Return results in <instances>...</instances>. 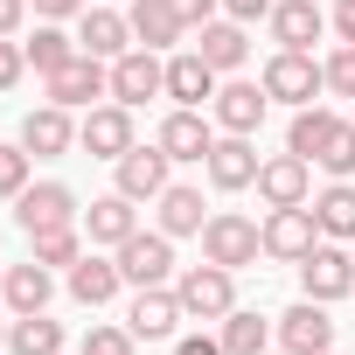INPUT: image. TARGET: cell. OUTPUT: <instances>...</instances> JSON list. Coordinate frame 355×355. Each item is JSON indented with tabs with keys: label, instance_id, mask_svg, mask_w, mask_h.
Returning a JSON list of instances; mask_svg holds the SVG:
<instances>
[{
	"label": "cell",
	"instance_id": "cell-1",
	"mask_svg": "<svg viewBox=\"0 0 355 355\" xmlns=\"http://www.w3.org/2000/svg\"><path fill=\"white\" fill-rule=\"evenodd\" d=\"M174 300H182L189 320H223V313L237 306V272L202 258V265H189L182 279H174Z\"/></svg>",
	"mask_w": 355,
	"mask_h": 355
},
{
	"label": "cell",
	"instance_id": "cell-2",
	"mask_svg": "<svg viewBox=\"0 0 355 355\" xmlns=\"http://www.w3.org/2000/svg\"><path fill=\"white\" fill-rule=\"evenodd\" d=\"M265 98L272 105H313L320 91H327V77H320V63L306 56V49H272V63H265Z\"/></svg>",
	"mask_w": 355,
	"mask_h": 355
},
{
	"label": "cell",
	"instance_id": "cell-3",
	"mask_svg": "<svg viewBox=\"0 0 355 355\" xmlns=\"http://www.w3.org/2000/svg\"><path fill=\"white\" fill-rule=\"evenodd\" d=\"M258 251H265V230L251 223V216H237V209H216L209 223H202V258L209 265H258Z\"/></svg>",
	"mask_w": 355,
	"mask_h": 355
},
{
	"label": "cell",
	"instance_id": "cell-4",
	"mask_svg": "<svg viewBox=\"0 0 355 355\" xmlns=\"http://www.w3.org/2000/svg\"><path fill=\"white\" fill-rule=\"evenodd\" d=\"M300 286H306V300H320V306L348 300V293H355V251H341L334 237H320V244L300 258Z\"/></svg>",
	"mask_w": 355,
	"mask_h": 355
},
{
	"label": "cell",
	"instance_id": "cell-5",
	"mask_svg": "<svg viewBox=\"0 0 355 355\" xmlns=\"http://www.w3.org/2000/svg\"><path fill=\"white\" fill-rule=\"evenodd\" d=\"M112 258H119V272H125V286H132V293H139V286H167V279H174V237H167V230H132Z\"/></svg>",
	"mask_w": 355,
	"mask_h": 355
},
{
	"label": "cell",
	"instance_id": "cell-6",
	"mask_svg": "<svg viewBox=\"0 0 355 355\" xmlns=\"http://www.w3.org/2000/svg\"><path fill=\"white\" fill-rule=\"evenodd\" d=\"M42 91H49V105H63V112H70V105H98V98H112V70H105V56H84V49H77L63 70L42 77Z\"/></svg>",
	"mask_w": 355,
	"mask_h": 355
},
{
	"label": "cell",
	"instance_id": "cell-7",
	"mask_svg": "<svg viewBox=\"0 0 355 355\" xmlns=\"http://www.w3.org/2000/svg\"><path fill=\"white\" fill-rule=\"evenodd\" d=\"M77 146L91 153V160H119V153H132L139 139H132V112L112 98V105H91L84 112V125H77Z\"/></svg>",
	"mask_w": 355,
	"mask_h": 355
},
{
	"label": "cell",
	"instance_id": "cell-8",
	"mask_svg": "<svg viewBox=\"0 0 355 355\" xmlns=\"http://www.w3.org/2000/svg\"><path fill=\"white\" fill-rule=\"evenodd\" d=\"M258 196H265V209H300V202H313V160L272 153V160L258 167Z\"/></svg>",
	"mask_w": 355,
	"mask_h": 355
},
{
	"label": "cell",
	"instance_id": "cell-9",
	"mask_svg": "<svg viewBox=\"0 0 355 355\" xmlns=\"http://www.w3.org/2000/svg\"><path fill=\"white\" fill-rule=\"evenodd\" d=\"M167 91V63H160V49H125L119 63H112V98L132 112V105H146V98H160Z\"/></svg>",
	"mask_w": 355,
	"mask_h": 355
},
{
	"label": "cell",
	"instance_id": "cell-10",
	"mask_svg": "<svg viewBox=\"0 0 355 355\" xmlns=\"http://www.w3.org/2000/svg\"><path fill=\"white\" fill-rule=\"evenodd\" d=\"M313 244H320L313 202H300V209H272V216H265V258H279V265H300Z\"/></svg>",
	"mask_w": 355,
	"mask_h": 355
},
{
	"label": "cell",
	"instance_id": "cell-11",
	"mask_svg": "<svg viewBox=\"0 0 355 355\" xmlns=\"http://www.w3.org/2000/svg\"><path fill=\"white\" fill-rule=\"evenodd\" d=\"M272 327H279V348H286V355H327V348H334V320H327V306H320V300L286 306Z\"/></svg>",
	"mask_w": 355,
	"mask_h": 355
},
{
	"label": "cell",
	"instance_id": "cell-12",
	"mask_svg": "<svg viewBox=\"0 0 355 355\" xmlns=\"http://www.w3.org/2000/svg\"><path fill=\"white\" fill-rule=\"evenodd\" d=\"M202 167H209V189L237 196V189H251V182H258V167H265V160H258L251 132H223V139L209 146V160H202Z\"/></svg>",
	"mask_w": 355,
	"mask_h": 355
},
{
	"label": "cell",
	"instance_id": "cell-13",
	"mask_svg": "<svg viewBox=\"0 0 355 355\" xmlns=\"http://www.w3.org/2000/svg\"><path fill=\"white\" fill-rule=\"evenodd\" d=\"M15 223H21V237L56 230V223H77V196H70L63 182H35V189L15 196Z\"/></svg>",
	"mask_w": 355,
	"mask_h": 355
},
{
	"label": "cell",
	"instance_id": "cell-14",
	"mask_svg": "<svg viewBox=\"0 0 355 355\" xmlns=\"http://www.w3.org/2000/svg\"><path fill=\"white\" fill-rule=\"evenodd\" d=\"M153 146H160L167 160H209V146H216V132H209V119H202L196 105H174V112L160 119V132H153Z\"/></svg>",
	"mask_w": 355,
	"mask_h": 355
},
{
	"label": "cell",
	"instance_id": "cell-15",
	"mask_svg": "<svg viewBox=\"0 0 355 355\" xmlns=\"http://www.w3.org/2000/svg\"><path fill=\"white\" fill-rule=\"evenodd\" d=\"M182 320H189V313H182V300H174V286H139V293H132V313H125V327H132L139 341H174Z\"/></svg>",
	"mask_w": 355,
	"mask_h": 355
},
{
	"label": "cell",
	"instance_id": "cell-16",
	"mask_svg": "<svg viewBox=\"0 0 355 355\" xmlns=\"http://www.w3.org/2000/svg\"><path fill=\"white\" fill-rule=\"evenodd\" d=\"M209 112H216V125H223V132H258V125H265V112H272V98H265V84L230 77V84H216Z\"/></svg>",
	"mask_w": 355,
	"mask_h": 355
},
{
	"label": "cell",
	"instance_id": "cell-17",
	"mask_svg": "<svg viewBox=\"0 0 355 355\" xmlns=\"http://www.w3.org/2000/svg\"><path fill=\"white\" fill-rule=\"evenodd\" d=\"M77 49H84V56L119 63V56H125V49H139V42H132V21H125L119 8H84V21H77Z\"/></svg>",
	"mask_w": 355,
	"mask_h": 355
},
{
	"label": "cell",
	"instance_id": "cell-18",
	"mask_svg": "<svg viewBox=\"0 0 355 355\" xmlns=\"http://www.w3.org/2000/svg\"><path fill=\"white\" fill-rule=\"evenodd\" d=\"M112 167H119V196H132V202H160L174 160H167L160 146H132V153H119Z\"/></svg>",
	"mask_w": 355,
	"mask_h": 355
},
{
	"label": "cell",
	"instance_id": "cell-19",
	"mask_svg": "<svg viewBox=\"0 0 355 355\" xmlns=\"http://www.w3.org/2000/svg\"><path fill=\"white\" fill-rule=\"evenodd\" d=\"M265 28H272L279 49H313V42L327 35V15L313 8V0H279V8L265 15Z\"/></svg>",
	"mask_w": 355,
	"mask_h": 355
},
{
	"label": "cell",
	"instance_id": "cell-20",
	"mask_svg": "<svg viewBox=\"0 0 355 355\" xmlns=\"http://www.w3.org/2000/svg\"><path fill=\"white\" fill-rule=\"evenodd\" d=\"M196 56H202L216 77L244 70V56H251V35H244V21H202V28H196Z\"/></svg>",
	"mask_w": 355,
	"mask_h": 355
},
{
	"label": "cell",
	"instance_id": "cell-21",
	"mask_svg": "<svg viewBox=\"0 0 355 355\" xmlns=\"http://www.w3.org/2000/svg\"><path fill=\"white\" fill-rule=\"evenodd\" d=\"M21 146H28L35 160H56V153H70V146H77V125H70V112H63V105H35V112L21 119Z\"/></svg>",
	"mask_w": 355,
	"mask_h": 355
},
{
	"label": "cell",
	"instance_id": "cell-22",
	"mask_svg": "<svg viewBox=\"0 0 355 355\" xmlns=\"http://www.w3.org/2000/svg\"><path fill=\"white\" fill-rule=\"evenodd\" d=\"M84 230H91V244H112V251H119V244L139 230V202L112 189V196H98V202L84 209Z\"/></svg>",
	"mask_w": 355,
	"mask_h": 355
},
{
	"label": "cell",
	"instance_id": "cell-23",
	"mask_svg": "<svg viewBox=\"0 0 355 355\" xmlns=\"http://www.w3.org/2000/svg\"><path fill=\"white\" fill-rule=\"evenodd\" d=\"M119 286H125L119 258H98V251H84V258L70 265V300H77V306H105V300H119Z\"/></svg>",
	"mask_w": 355,
	"mask_h": 355
},
{
	"label": "cell",
	"instance_id": "cell-24",
	"mask_svg": "<svg viewBox=\"0 0 355 355\" xmlns=\"http://www.w3.org/2000/svg\"><path fill=\"white\" fill-rule=\"evenodd\" d=\"M125 21H132V42L139 49H174V42L189 35V21L174 15V0H132Z\"/></svg>",
	"mask_w": 355,
	"mask_h": 355
},
{
	"label": "cell",
	"instance_id": "cell-25",
	"mask_svg": "<svg viewBox=\"0 0 355 355\" xmlns=\"http://www.w3.org/2000/svg\"><path fill=\"white\" fill-rule=\"evenodd\" d=\"M216 84H223V77H216V70H209L196 49L167 56V98H174V105H196V112H202V105L216 98Z\"/></svg>",
	"mask_w": 355,
	"mask_h": 355
},
{
	"label": "cell",
	"instance_id": "cell-26",
	"mask_svg": "<svg viewBox=\"0 0 355 355\" xmlns=\"http://www.w3.org/2000/svg\"><path fill=\"white\" fill-rule=\"evenodd\" d=\"M49 293H56V279H49V265H8V286H0V300H8L15 313H42L49 306Z\"/></svg>",
	"mask_w": 355,
	"mask_h": 355
},
{
	"label": "cell",
	"instance_id": "cell-27",
	"mask_svg": "<svg viewBox=\"0 0 355 355\" xmlns=\"http://www.w3.org/2000/svg\"><path fill=\"white\" fill-rule=\"evenodd\" d=\"M334 125H341V119H334L327 105H300V112H293V125H286V153L320 160V146L334 139Z\"/></svg>",
	"mask_w": 355,
	"mask_h": 355
},
{
	"label": "cell",
	"instance_id": "cell-28",
	"mask_svg": "<svg viewBox=\"0 0 355 355\" xmlns=\"http://www.w3.org/2000/svg\"><path fill=\"white\" fill-rule=\"evenodd\" d=\"M202 189H182V182H167L160 189V230L167 237H202Z\"/></svg>",
	"mask_w": 355,
	"mask_h": 355
},
{
	"label": "cell",
	"instance_id": "cell-29",
	"mask_svg": "<svg viewBox=\"0 0 355 355\" xmlns=\"http://www.w3.org/2000/svg\"><path fill=\"white\" fill-rule=\"evenodd\" d=\"M272 334H279V327H272L265 313H244V306H230L216 341H223V355H265V348H272Z\"/></svg>",
	"mask_w": 355,
	"mask_h": 355
},
{
	"label": "cell",
	"instance_id": "cell-30",
	"mask_svg": "<svg viewBox=\"0 0 355 355\" xmlns=\"http://www.w3.org/2000/svg\"><path fill=\"white\" fill-rule=\"evenodd\" d=\"M8 348L15 355H63V327L49 320V306L42 313H15L8 320Z\"/></svg>",
	"mask_w": 355,
	"mask_h": 355
},
{
	"label": "cell",
	"instance_id": "cell-31",
	"mask_svg": "<svg viewBox=\"0 0 355 355\" xmlns=\"http://www.w3.org/2000/svg\"><path fill=\"white\" fill-rule=\"evenodd\" d=\"M313 223H320V237H334V244H355V189H348V182L320 189V196H313Z\"/></svg>",
	"mask_w": 355,
	"mask_h": 355
},
{
	"label": "cell",
	"instance_id": "cell-32",
	"mask_svg": "<svg viewBox=\"0 0 355 355\" xmlns=\"http://www.w3.org/2000/svg\"><path fill=\"white\" fill-rule=\"evenodd\" d=\"M28 251H35V265H49V272L63 265V272H70V265L84 258V230H77V223H56V230H35V237H28Z\"/></svg>",
	"mask_w": 355,
	"mask_h": 355
},
{
	"label": "cell",
	"instance_id": "cell-33",
	"mask_svg": "<svg viewBox=\"0 0 355 355\" xmlns=\"http://www.w3.org/2000/svg\"><path fill=\"white\" fill-rule=\"evenodd\" d=\"M21 49H28V70H42V77H49V70H63V63L77 56V42H70L56 21H42V28H35V42H21Z\"/></svg>",
	"mask_w": 355,
	"mask_h": 355
},
{
	"label": "cell",
	"instance_id": "cell-34",
	"mask_svg": "<svg viewBox=\"0 0 355 355\" xmlns=\"http://www.w3.org/2000/svg\"><path fill=\"white\" fill-rule=\"evenodd\" d=\"M313 167H327L334 182H348V174H355V119H341V125H334V139L320 146V160H313Z\"/></svg>",
	"mask_w": 355,
	"mask_h": 355
},
{
	"label": "cell",
	"instance_id": "cell-35",
	"mask_svg": "<svg viewBox=\"0 0 355 355\" xmlns=\"http://www.w3.org/2000/svg\"><path fill=\"white\" fill-rule=\"evenodd\" d=\"M28 146H0V202H15L21 189H28Z\"/></svg>",
	"mask_w": 355,
	"mask_h": 355
},
{
	"label": "cell",
	"instance_id": "cell-36",
	"mask_svg": "<svg viewBox=\"0 0 355 355\" xmlns=\"http://www.w3.org/2000/svg\"><path fill=\"white\" fill-rule=\"evenodd\" d=\"M320 77H327L334 98H355V42H334V56L320 63Z\"/></svg>",
	"mask_w": 355,
	"mask_h": 355
},
{
	"label": "cell",
	"instance_id": "cell-37",
	"mask_svg": "<svg viewBox=\"0 0 355 355\" xmlns=\"http://www.w3.org/2000/svg\"><path fill=\"white\" fill-rule=\"evenodd\" d=\"M132 348H139V334H132V327H105V320H98V327L84 334V348H77V355H132Z\"/></svg>",
	"mask_w": 355,
	"mask_h": 355
},
{
	"label": "cell",
	"instance_id": "cell-38",
	"mask_svg": "<svg viewBox=\"0 0 355 355\" xmlns=\"http://www.w3.org/2000/svg\"><path fill=\"white\" fill-rule=\"evenodd\" d=\"M21 77H28V49H21L15 35H0V91H15Z\"/></svg>",
	"mask_w": 355,
	"mask_h": 355
},
{
	"label": "cell",
	"instance_id": "cell-39",
	"mask_svg": "<svg viewBox=\"0 0 355 355\" xmlns=\"http://www.w3.org/2000/svg\"><path fill=\"white\" fill-rule=\"evenodd\" d=\"M216 8H223V0H174V15H182L189 28H202V21H216Z\"/></svg>",
	"mask_w": 355,
	"mask_h": 355
},
{
	"label": "cell",
	"instance_id": "cell-40",
	"mask_svg": "<svg viewBox=\"0 0 355 355\" xmlns=\"http://www.w3.org/2000/svg\"><path fill=\"white\" fill-rule=\"evenodd\" d=\"M272 8H279V0H223V15H230V21H265Z\"/></svg>",
	"mask_w": 355,
	"mask_h": 355
},
{
	"label": "cell",
	"instance_id": "cell-41",
	"mask_svg": "<svg viewBox=\"0 0 355 355\" xmlns=\"http://www.w3.org/2000/svg\"><path fill=\"white\" fill-rule=\"evenodd\" d=\"M35 15L42 21H70V15H84V0H35Z\"/></svg>",
	"mask_w": 355,
	"mask_h": 355
},
{
	"label": "cell",
	"instance_id": "cell-42",
	"mask_svg": "<svg viewBox=\"0 0 355 355\" xmlns=\"http://www.w3.org/2000/svg\"><path fill=\"white\" fill-rule=\"evenodd\" d=\"M174 355H223V341H209V334H182V341H174Z\"/></svg>",
	"mask_w": 355,
	"mask_h": 355
},
{
	"label": "cell",
	"instance_id": "cell-43",
	"mask_svg": "<svg viewBox=\"0 0 355 355\" xmlns=\"http://www.w3.org/2000/svg\"><path fill=\"white\" fill-rule=\"evenodd\" d=\"M334 35L355 42V0H334Z\"/></svg>",
	"mask_w": 355,
	"mask_h": 355
},
{
	"label": "cell",
	"instance_id": "cell-44",
	"mask_svg": "<svg viewBox=\"0 0 355 355\" xmlns=\"http://www.w3.org/2000/svg\"><path fill=\"white\" fill-rule=\"evenodd\" d=\"M21 15H28V0H0V35H15Z\"/></svg>",
	"mask_w": 355,
	"mask_h": 355
},
{
	"label": "cell",
	"instance_id": "cell-45",
	"mask_svg": "<svg viewBox=\"0 0 355 355\" xmlns=\"http://www.w3.org/2000/svg\"><path fill=\"white\" fill-rule=\"evenodd\" d=\"M0 348H8V320H0Z\"/></svg>",
	"mask_w": 355,
	"mask_h": 355
},
{
	"label": "cell",
	"instance_id": "cell-46",
	"mask_svg": "<svg viewBox=\"0 0 355 355\" xmlns=\"http://www.w3.org/2000/svg\"><path fill=\"white\" fill-rule=\"evenodd\" d=\"M265 355H286V348H265Z\"/></svg>",
	"mask_w": 355,
	"mask_h": 355
},
{
	"label": "cell",
	"instance_id": "cell-47",
	"mask_svg": "<svg viewBox=\"0 0 355 355\" xmlns=\"http://www.w3.org/2000/svg\"><path fill=\"white\" fill-rule=\"evenodd\" d=\"M0 286H8V272H0Z\"/></svg>",
	"mask_w": 355,
	"mask_h": 355
},
{
	"label": "cell",
	"instance_id": "cell-48",
	"mask_svg": "<svg viewBox=\"0 0 355 355\" xmlns=\"http://www.w3.org/2000/svg\"><path fill=\"white\" fill-rule=\"evenodd\" d=\"M327 355H334V348H327Z\"/></svg>",
	"mask_w": 355,
	"mask_h": 355
}]
</instances>
